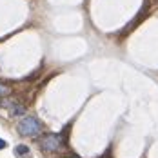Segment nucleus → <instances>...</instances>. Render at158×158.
<instances>
[{
    "instance_id": "39448f33",
    "label": "nucleus",
    "mask_w": 158,
    "mask_h": 158,
    "mask_svg": "<svg viewBox=\"0 0 158 158\" xmlns=\"http://www.w3.org/2000/svg\"><path fill=\"white\" fill-rule=\"evenodd\" d=\"M9 93H11V87L0 82V96H6V95H9Z\"/></svg>"
},
{
    "instance_id": "20e7f679",
    "label": "nucleus",
    "mask_w": 158,
    "mask_h": 158,
    "mask_svg": "<svg viewBox=\"0 0 158 158\" xmlns=\"http://www.w3.org/2000/svg\"><path fill=\"white\" fill-rule=\"evenodd\" d=\"M9 109H11V114H13V116H18V114H24V113H26V107H24L22 104H13Z\"/></svg>"
},
{
    "instance_id": "f03ea898",
    "label": "nucleus",
    "mask_w": 158,
    "mask_h": 158,
    "mask_svg": "<svg viewBox=\"0 0 158 158\" xmlns=\"http://www.w3.org/2000/svg\"><path fill=\"white\" fill-rule=\"evenodd\" d=\"M40 147H42V151H46V153H55V151H58L60 147H62V136L60 135H55V133H49L46 136H42L40 140Z\"/></svg>"
},
{
    "instance_id": "f257e3e1",
    "label": "nucleus",
    "mask_w": 158,
    "mask_h": 158,
    "mask_svg": "<svg viewBox=\"0 0 158 158\" xmlns=\"http://www.w3.org/2000/svg\"><path fill=\"white\" fill-rule=\"evenodd\" d=\"M18 133L22 135V136H36V135H40V131H42V124H40V120L38 118H35V116H26V118H22L20 122H18Z\"/></svg>"
},
{
    "instance_id": "7ed1b4c3",
    "label": "nucleus",
    "mask_w": 158,
    "mask_h": 158,
    "mask_svg": "<svg viewBox=\"0 0 158 158\" xmlns=\"http://www.w3.org/2000/svg\"><path fill=\"white\" fill-rule=\"evenodd\" d=\"M15 156L16 158H31V149H29L27 145L20 143V145L15 147Z\"/></svg>"
},
{
    "instance_id": "423d86ee",
    "label": "nucleus",
    "mask_w": 158,
    "mask_h": 158,
    "mask_svg": "<svg viewBox=\"0 0 158 158\" xmlns=\"http://www.w3.org/2000/svg\"><path fill=\"white\" fill-rule=\"evenodd\" d=\"M6 147H7V143H6V140H2V138H0V149H6Z\"/></svg>"
}]
</instances>
